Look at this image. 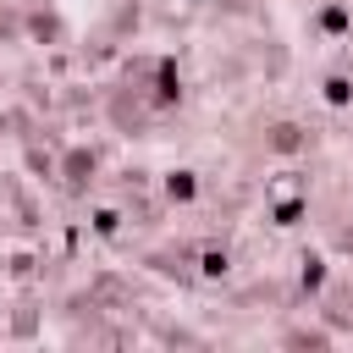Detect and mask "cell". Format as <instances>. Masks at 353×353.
<instances>
[{"instance_id": "277c9868", "label": "cell", "mask_w": 353, "mask_h": 353, "mask_svg": "<svg viewBox=\"0 0 353 353\" xmlns=\"http://www.w3.org/2000/svg\"><path fill=\"white\" fill-rule=\"evenodd\" d=\"M199 270H204L210 281H221V276H226V254H221V248H210V254L199 259Z\"/></svg>"}, {"instance_id": "3957f363", "label": "cell", "mask_w": 353, "mask_h": 353, "mask_svg": "<svg viewBox=\"0 0 353 353\" xmlns=\"http://www.w3.org/2000/svg\"><path fill=\"white\" fill-rule=\"evenodd\" d=\"M347 99H353V83H347V77H325V105H336V110H342Z\"/></svg>"}, {"instance_id": "52a82bcc", "label": "cell", "mask_w": 353, "mask_h": 353, "mask_svg": "<svg viewBox=\"0 0 353 353\" xmlns=\"http://www.w3.org/2000/svg\"><path fill=\"white\" fill-rule=\"evenodd\" d=\"M320 281H325V265H320V259H309V265H303V287H309V292H314V287H320Z\"/></svg>"}, {"instance_id": "7a4b0ae2", "label": "cell", "mask_w": 353, "mask_h": 353, "mask_svg": "<svg viewBox=\"0 0 353 353\" xmlns=\"http://www.w3.org/2000/svg\"><path fill=\"white\" fill-rule=\"evenodd\" d=\"M165 193H171L176 204H188V199L199 193V176H193V171H171V176H165Z\"/></svg>"}, {"instance_id": "5b68a950", "label": "cell", "mask_w": 353, "mask_h": 353, "mask_svg": "<svg viewBox=\"0 0 353 353\" xmlns=\"http://www.w3.org/2000/svg\"><path fill=\"white\" fill-rule=\"evenodd\" d=\"M298 215H303V204H298V199H287V204H276V226H292Z\"/></svg>"}, {"instance_id": "8992f818", "label": "cell", "mask_w": 353, "mask_h": 353, "mask_svg": "<svg viewBox=\"0 0 353 353\" xmlns=\"http://www.w3.org/2000/svg\"><path fill=\"white\" fill-rule=\"evenodd\" d=\"M320 22H325L331 33H342V28H347V11H342V6H331V11H320Z\"/></svg>"}, {"instance_id": "6da1fadb", "label": "cell", "mask_w": 353, "mask_h": 353, "mask_svg": "<svg viewBox=\"0 0 353 353\" xmlns=\"http://www.w3.org/2000/svg\"><path fill=\"white\" fill-rule=\"evenodd\" d=\"M154 77H160V88H154V94H160L165 105H171V99H182V77H176V61H160V72H154Z\"/></svg>"}, {"instance_id": "ba28073f", "label": "cell", "mask_w": 353, "mask_h": 353, "mask_svg": "<svg viewBox=\"0 0 353 353\" xmlns=\"http://www.w3.org/2000/svg\"><path fill=\"white\" fill-rule=\"evenodd\" d=\"M94 232H105V237H110V232H116V210H99V215H94Z\"/></svg>"}]
</instances>
